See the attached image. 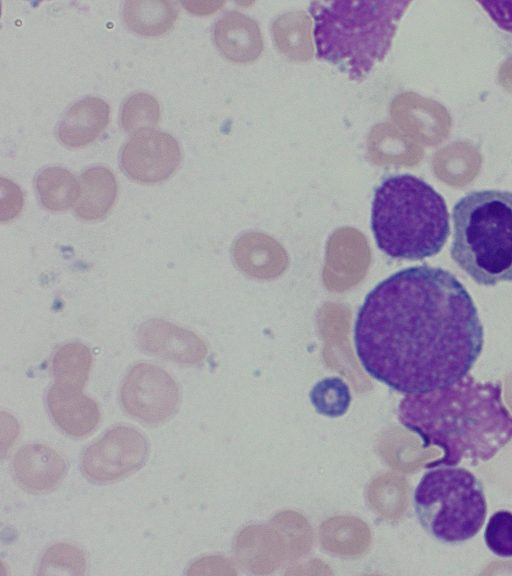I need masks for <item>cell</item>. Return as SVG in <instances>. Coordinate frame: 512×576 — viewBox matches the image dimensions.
<instances>
[{
    "label": "cell",
    "instance_id": "7402d4cb",
    "mask_svg": "<svg viewBox=\"0 0 512 576\" xmlns=\"http://www.w3.org/2000/svg\"><path fill=\"white\" fill-rule=\"evenodd\" d=\"M23 194L11 180L1 177V221H9L21 211Z\"/></svg>",
    "mask_w": 512,
    "mask_h": 576
},
{
    "label": "cell",
    "instance_id": "52a82bcc",
    "mask_svg": "<svg viewBox=\"0 0 512 576\" xmlns=\"http://www.w3.org/2000/svg\"><path fill=\"white\" fill-rule=\"evenodd\" d=\"M149 451L148 439L141 431L118 425L84 449L81 471L92 483H114L145 465Z\"/></svg>",
    "mask_w": 512,
    "mask_h": 576
},
{
    "label": "cell",
    "instance_id": "6da1fadb",
    "mask_svg": "<svg viewBox=\"0 0 512 576\" xmlns=\"http://www.w3.org/2000/svg\"><path fill=\"white\" fill-rule=\"evenodd\" d=\"M484 344L478 310L451 272L427 265L395 272L365 297L354 324L364 370L401 394H422L468 375Z\"/></svg>",
    "mask_w": 512,
    "mask_h": 576
},
{
    "label": "cell",
    "instance_id": "277c9868",
    "mask_svg": "<svg viewBox=\"0 0 512 576\" xmlns=\"http://www.w3.org/2000/svg\"><path fill=\"white\" fill-rule=\"evenodd\" d=\"M371 229L378 248L395 259L422 260L438 254L450 234L444 198L412 174L386 177L376 188Z\"/></svg>",
    "mask_w": 512,
    "mask_h": 576
},
{
    "label": "cell",
    "instance_id": "8fae6325",
    "mask_svg": "<svg viewBox=\"0 0 512 576\" xmlns=\"http://www.w3.org/2000/svg\"><path fill=\"white\" fill-rule=\"evenodd\" d=\"M68 464L52 447L33 443L18 449L12 459V473L18 485L33 494L53 491L65 478Z\"/></svg>",
    "mask_w": 512,
    "mask_h": 576
},
{
    "label": "cell",
    "instance_id": "7a4b0ae2",
    "mask_svg": "<svg viewBox=\"0 0 512 576\" xmlns=\"http://www.w3.org/2000/svg\"><path fill=\"white\" fill-rule=\"evenodd\" d=\"M397 414L425 447L443 451L425 468L457 466L462 461L476 466L512 441V414L503 402L500 381L466 375L447 387L406 395Z\"/></svg>",
    "mask_w": 512,
    "mask_h": 576
},
{
    "label": "cell",
    "instance_id": "3957f363",
    "mask_svg": "<svg viewBox=\"0 0 512 576\" xmlns=\"http://www.w3.org/2000/svg\"><path fill=\"white\" fill-rule=\"evenodd\" d=\"M410 1H313L317 58L360 82L388 54L399 21Z\"/></svg>",
    "mask_w": 512,
    "mask_h": 576
},
{
    "label": "cell",
    "instance_id": "ac0fdd59",
    "mask_svg": "<svg viewBox=\"0 0 512 576\" xmlns=\"http://www.w3.org/2000/svg\"><path fill=\"white\" fill-rule=\"evenodd\" d=\"M86 570L84 551L74 544L58 542L48 547L42 555L37 574L83 576Z\"/></svg>",
    "mask_w": 512,
    "mask_h": 576
},
{
    "label": "cell",
    "instance_id": "d6986e66",
    "mask_svg": "<svg viewBox=\"0 0 512 576\" xmlns=\"http://www.w3.org/2000/svg\"><path fill=\"white\" fill-rule=\"evenodd\" d=\"M309 398L317 413L328 418L343 416L351 403L348 385L339 377H326L311 389Z\"/></svg>",
    "mask_w": 512,
    "mask_h": 576
},
{
    "label": "cell",
    "instance_id": "30bf717a",
    "mask_svg": "<svg viewBox=\"0 0 512 576\" xmlns=\"http://www.w3.org/2000/svg\"><path fill=\"white\" fill-rule=\"evenodd\" d=\"M137 342L147 354L183 365L198 363L205 354L204 344L195 333L158 318L139 326Z\"/></svg>",
    "mask_w": 512,
    "mask_h": 576
},
{
    "label": "cell",
    "instance_id": "ba28073f",
    "mask_svg": "<svg viewBox=\"0 0 512 576\" xmlns=\"http://www.w3.org/2000/svg\"><path fill=\"white\" fill-rule=\"evenodd\" d=\"M180 389L163 368L150 363H137L122 381L120 401L125 412L148 425L168 421L178 411Z\"/></svg>",
    "mask_w": 512,
    "mask_h": 576
},
{
    "label": "cell",
    "instance_id": "44dd1931",
    "mask_svg": "<svg viewBox=\"0 0 512 576\" xmlns=\"http://www.w3.org/2000/svg\"><path fill=\"white\" fill-rule=\"evenodd\" d=\"M487 548L501 558L512 557V512L498 510L492 514L484 530Z\"/></svg>",
    "mask_w": 512,
    "mask_h": 576
},
{
    "label": "cell",
    "instance_id": "2e32d148",
    "mask_svg": "<svg viewBox=\"0 0 512 576\" xmlns=\"http://www.w3.org/2000/svg\"><path fill=\"white\" fill-rule=\"evenodd\" d=\"M92 366L90 349L70 342L56 350L51 360L53 386L66 391H82Z\"/></svg>",
    "mask_w": 512,
    "mask_h": 576
},
{
    "label": "cell",
    "instance_id": "8992f818",
    "mask_svg": "<svg viewBox=\"0 0 512 576\" xmlns=\"http://www.w3.org/2000/svg\"><path fill=\"white\" fill-rule=\"evenodd\" d=\"M427 469L413 494V507L421 526L445 544H460L476 536L487 515L481 481L464 467Z\"/></svg>",
    "mask_w": 512,
    "mask_h": 576
},
{
    "label": "cell",
    "instance_id": "5bb4252c",
    "mask_svg": "<svg viewBox=\"0 0 512 576\" xmlns=\"http://www.w3.org/2000/svg\"><path fill=\"white\" fill-rule=\"evenodd\" d=\"M116 197L117 182L114 173L100 165L87 168L81 174L75 213L88 221L101 219L111 210Z\"/></svg>",
    "mask_w": 512,
    "mask_h": 576
},
{
    "label": "cell",
    "instance_id": "ffe728a7",
    "mask_svg": "<svg viewBox=\"0 0 512 576\" xmlns=\"http://www.w3.org/2000/svg\"><path fill=\"white\" fill-rule=\"evenodd\" d=\"M120 120L127 133L151 130L160 120L159 102L146 92L132 94L123 102Z\"/></svg>",
    "mask_w": 512,
    "mask_h": 576
},
{
    "label": "cell",
    "instance_id": "4fadbf2b",
    "mask_svg": "<svg viewBox=\"0 0 512 576\" xmlns=\"http://www.w3.org/2000/svg\"><path fill=\"white\" fill-rule=\"evenodd\" d=\"M110 107L100 97L87 96L72 104L57 126L61 143L78 148L95 141L109 123Z\"/></svg>",
    "mask_w": 512,
    "mask_h": 576
},
{
    "label": "cell",
    "instance_id": "5b68a950",
    "mask_svg": "<svg viewBox=\"0 0 512 576\" xmlns=\"http://www.w3.org/2000/svg\"><path fill=\"white\" fill-rule=\"evenodd\" d=\"M453 261L479 285L512 281V192L471 191L452 210Z\"/></svg>",
    "mask_w": 512,
    "mask_h": 576
},
{
    "label": "cell",
    "instance_id": "9a60e30c",
    "mask_svg": "<svg viewBox=\"0 0 512 576\" xmlns=\"http://www.w3.org/2000/svg\"><path fill=\"white\" fill-rule=\"evenodd\" d=\"M122 16L127 27L143 36H161L174 25L178 10L165 0H131L123 5Z\"/></svg>",
    "mask_w": 512,
    "mask_h": 576
},
{
    "label": "cell",
    "instance_id": "e0dca14e",
    "mask_svg": "<svg viewBox=\"0 0 512 576\" xmlns=\"http://www.w3.org/2000/svg\"><path fill=\"white\" fill-rule=\"evenodd\" d=\"M36 191L41 204L51 211H64L76 204L80 183L67 169L46 167L36 177Z\"/></svg>",
    "mask_w": 512,
    "mask_h": 576
},
{
    "label": "cell",
    "instance_id": "9c48e42d",
    "mask_svg": "<svg viewBox=\"0 0 512 576\" xmlns=\"http://www.w3.org/2000/svg\"><path fill=\"white\" fill-rule=\"evenodd\" d=\"M178 141L169 133L146 130L134 134L123 146L120 165L132 180L155 184L167 180L181 162Z\"/></svg>",
    "mask_w": 512,
    "mask_h": 576
},
{
    "label": "cell",
    "instance_id": "7c38bea8",
    "mask_svg": "<svg viewBox=\"0 0 512 576\" xmlns=\"http://www.w3.org/2000/svg\"><path fill=\"white\" fill-rule=\"evenodd\" d=\"M46 404L56 426L75 438L92 433L100 421L97 402L82 391H66L52 385L46 395Z\"/></svg>",
    "mask_w": 512,
    "mask_h": 576
}]
</instances>
